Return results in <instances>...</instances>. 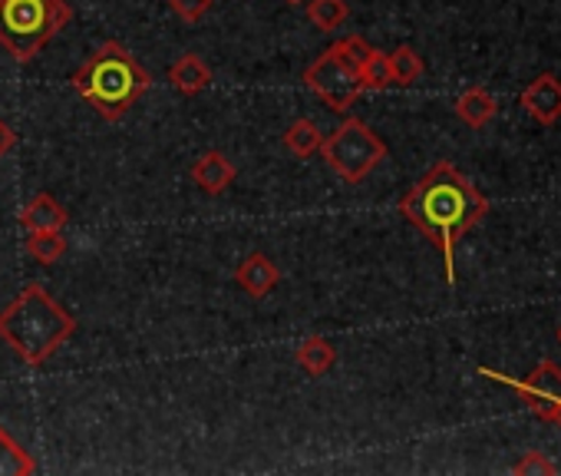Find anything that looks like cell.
<instances>
[{
    "label": "cell",
    "instance_id": "cell-7",
    "mask_svg": "<svg viewBox=\"0 0 561 476\" xmlns=\"http://www.w3.org/2000/svg\"><path fill=\"white\" fill-rule=\"evenodd\" d=\"M479 374L489 377V381H495V384H505L508 390L518 394V400H522L531 413H538L541 420H551V423H554V417H558V410H561V367H558L554 361L535 364V371H531L525 381L505 377V374H499V371H492V367H479Z\"/></svg>",
    "mask_w": 561,
    "mask_h": 476
},
{
    "label": "cell",
    "instance_id": "cell-21",
    "mask_svg": "<svg viewBox=\"0 0 561 476\" xmlns=\"http://www.w3.org/2000/svg\"><path fill=\"white\" fill-rule=\"evenodd\" d=\"M512 473H518V476H554L558 473V466L545 456V453H538V450H528L515 466H512Z\"/></svg>",
    "mask_w": 561,
    "mask_h": 476
},
{
    "label": "cell",
    "instance_id": "cell-9",
    "mask_svg": "<svg viewBox=\"0 0 561 476\" xmlns=\"http://www.w3.org/2000/svg\"><path fill=\"white\" fill-rule=\"evenodd\" d=\"M234 282H238V288H241L248 298L261 302L264 295H271V292L277 288L280 269H277L264 252H251V256L234 269Z\"/></svg>",
    "mask_w": 561,
    "mask_h": 476
},
{
    "label": "cell",
    "instance_id": "cell-5",
    "mask_svg": "<svg viewBox=\"0 0 561 476\" xmlns=\"http://www.w3.org/2000/svg\"><path fill=\"white\" fill-rule=\"evenodd\" d=\"M318 152L344 182H364L387 159V143L364 120L347 116L331 136H324Z\"/></svg>",
    "mask_w": 561,
    "mask_h": 476
},
{
    "label": "cell",
    "instance_id": "cell-16",
    "mask_svg": "<svg viewBox=\"0 0 561 476\" xmlns=\"http://www.w3.org/2000/svg\"><path fill=\"white\" fill-rule=\"evenodd\" d=\"M27 252L44 262V265H54L57 259L67 256V238L60 228H47V231H27Z\"/></svg>",
    "mask_w": 561,
    "mask_h": 476
},
{
    "label": "cell",
    "instance_id": "cell-17",
    "mask_svg": "<svg viewBox=\"0 0 561 476\" xmlns=\"http://www.w3.org/2000/svg\"><path fill=\"white\" fill-rule=\"evenodd\" d=\"M305 8H308V21L321 31H337L351 18L347 0H305Z\"/></svg>",
    "mask_w": 561,
    "mask_h": 476
},
{
    "label": "cell",
    "instance_id": "cell-4",
    "mask_svg": "<svg viewBox=\"0 0 561 476\" xmlns=\"http://www.w3.org/2000/svg\"><path fill=\"white\" fill-rule=\"evenodd\" d=\"M70 18L67 0H0V47L18 64H31Z\"/></svg>",
    "mask_w": 561,
    "mask_h": 476
},
{
    "label": "cell",
    "instance_id": "cell-3",
    "mask_svg": "<svg viewBox=\"0 0 561 476\" xmlns=\"http://www.w3.org/2000/svg\"><path fill=\"white\" fill-rule=\"evenodd\" d=\"M149 87L152 77L119 41H103L73 73L77 97L110 123H119Z\"/></svg>",
    "mask_w": 561,
    "mask_h": 476
},
{
    "label": "cell",
    "instance_id": "cell-20",
    "mask_svg": "<svg viewBox=\"0 0 561 476\" xmlns=\"http://www.w3.org/2000/svg\"><path fill=\"white\" fill-rule=\"evenodd\" d=\"M360 80H364V90H387L393 87V77H390V60L383 50H370V57L360 64Z\"/></svg>",
    "mask_w": 561,
    "mask_h": 476
},
{
    "label": "cell",
    "instance_id": "cell-6",
    "mask_svg": "<svg viewBox=\"0 0 561 476\" xmlns=\"http://www.w3.org/2000/svg\"><path fill=\"white\" fill-rule=\"evenodd\" d=\"M305 83L314 97H321L334 113H347L357 97L364 93V80H360V64L354 60V54L347 50L344 41L331 44L308 70H305Z\"/></svg>",
    "mask_w": 561,
    "mask_h": 476
},
{
    "label": "cell",
    "instance_id": "cell-12",
    "mask_svg": "<svg viewBox=\"0 0 561 476\" xmlns=\"http://www.w3.org/2000/svg\"><path fill=\"white\" fill-rule=\"evenodd\" d=\"M67 222H70L67 208H64L54 195H47V192L34 195L31 205H27L24 215H21V225H24L27 231H47V228H60V231H64Z\"/></svg>",
    "mask_w": 561,
    "mask_h": 476
},
{
    "label": "cell",
    "instance_id": "cell-10",
    "mask_svg": "<svg viewBox=\"0 0 561 476\" xmlns=\"http://www.w3.org/2000/svg\"><path fill=\"white\" fill-rule=\"evenodd\" d=\"M234 162L218 152V149H208L205 156H198V162L192 166V182L205 192V195H221L231 182H234Z\"/></svg>",
    "mask_w": 561,
    "mask_h": 476
},
{
    "label": "cell",
    "instance_id": "cell-2",
    "mask_svg": "<svg viewBox=\"0 0 561 476\" xmlns=\"http://www.w3.org/2000/svg\"><path fill=\"white\" fill-rule=\"evenodd\" d=\"M73 335L77 318L44 285H27L0 311V341L31 367L54 358Z\"/></svg>",
    "mask_w": 561,
    "mask_h": 476
},
{
    "label": "cell",
    "instance_id": "cell-13",
    "mask_svg": "<svg viewBox=\"0 0 561 476\" xmlns=\"http://www.w3.org/2000/svg\"><path fill=\"white\" fill-rule=\"evenodd\" d=\"M499 113V103L489 90L482 87H469L459 100H456V116L472 126V129H482L485 123H492V116Z\"/></svg>",
    "mask_w": 561,
    "mask_h": 476
},
{
    "label": "cell",
    "instance_id": "cell-11",
    "mask_svg": "<svg viewBox=\"0 0 561 476\" xmlns=\"http://www.w3.org/2000/svg\"><path fill=\"white\" fill-rule=\"evenodd\" d=\"M169 83L185 93V97H195L202 90H208L211 83V67L198 57V54H182L172 67H169Z\"/></svg>",
    "mask_w": 561,
    "mask_h": 476
},
{
    "label": "cell",
    "instance_id": "cell-15",
    "mask_svg": "<svg viewBox=\"0 0 561 476\" xmlns=\"http://www.w3.org/2000/svg\"><path fill=\"white\" fill-rule=\"evenodd\" d=\"M37 473V460L11 437L8 427H0V476H31Z\"/></svg>",
    "mask_w": 561,
    "mask_h": 476
},
{
    "label": "cell",
    "instance_id": "cell-1",
    "mask_svg": "<svg viewBox=\"0 0 561 476\" xmlns=\"http://www.w3.org/2000/svg\"><path fill=\"white\" fill-rule=\"evenodd\" d=\"M400 212L436 246V252L443 256L446 285L453 288L456 285V246L466 231H472L489 215V199L453 162H436L400 199Z\"/></svg>",
    "mask_w": 561,
    "mask_h": 476
},
{
    "label": "cell",
    "instance_id": "cell-8",
    "mask_svg": "<svg viewBox=\"0 0 561 476\" xmlns=\"http://www.w3.org/2000/svg\"><path fill=\"white\" fill-rule=\"evenodd\" d=\"M522 110L541 123V126H551L561 120V80L554 73H541L535 77L525 90H522Z\"/></svg>",
    "mask_w": 561,
    "mask_h": 476
},
{
    "label": "cell",
    "instance_id": "cell-24",
    "mask_svg": "<svg viewBox=\"0 0 561 476\" xmlns=\"http://www.w3.org/2000/svg\"><path fill=\"white\" fill-rule=\"evenodd\" d=\"M554 423H558V427H561V410H558V417H554Z\"/></svg>",
    "mask_w": 561,
    "mask_h": 476
},
{
    "label": "cell",
    "instance_id": "cell-23",
    "mask_svg": "<svg viewBox=\"0 0 561 476\" xmlns=\"http://www.w3.org/2000/svg\"><path fill=\"white\" fill-rule=\"evenodd\" d=\"M14 146H18V133L4 120H0V159H4Z\"/></svg>",
    "mask_w": 561,
    "mask_h": 476
},
{
    "label": "cell",
    "instance_id": "cell-26",
    "mask_svg": "<svg viewBox=\"0 0 561 476\" xmlns=\"http://www.w3.org/2000/svg\"><path fill=\"white\" fill-rule=\"evenodd\" d=\"M558 344H561V325H558Z\"/></svg>",
    "mask_w": 561,
    "mask_h": 476
},
{
    "label": "cell",
    "instance_id": "cell-25",
    "mask_svg": "<svg viewBox=\"0 0 561 476\" xmlns=\"http://www.w3.org/2000/svg\"><path fill=\"white\" fill-rule=\"evenodd\" d=\"M288 4H305V0H288Z\"/></svg>",
    "mask_w": 561,
    "mask_h": 476
},
{
    "label": "cell",
    "instance_id": "cell-19",
    "mask_svg": "<svg viewBox=\"0 0 561 476\" xmlns=\"http://www.w3.org/2000/svg\"><path fill=\"white\" fill-rule=\"evenodd\" d=\"M321 143H324V136H321V129L311 123V120H295L291 126H288V133H285V146H288V152H295V156H301V159H308V156H314L318 149H321Z\"/></svg>",
    "mask_w": 561,
    "mask_h": 476
},
{
    "label": "cell",
    "instance_id": "cell-14",
    "mask_svg": "<svg viewBox=\"0 0 561 476\" xmlns=\"http://www.w3.org/2000/svg\"><path fill=\"white\" fill-rule=\"evenodd\" d=\"M295 358H298V364H301L311 377H324V374L337 364V348H334L328 338L311 335V338L301 341V348H298Z\"/></svg>",
    "mask_w": 561,
    "mask_h": 476
},
{
    "label": "cell",
    "instance_id": "cell-22",
    "mask_svg": "<svg viewBox=\"0 0 561 476\" xmlns=\"http://www.w3.org/2000/svg\"><path fill=\"white\" fill-rule=\"evenodd\" d=\"M169 4L185 24H198L211 11V0H169Z\"/></svg>",
    "mask_w": 561,
    "mask_h": 476
},
{
    "label": "cell",
    "instance_id": "cell-18",
    "mask_svg": "<svg viewBox=\"0 0 561 476\" xmlns=\"http://www.w3.org/2000/svg\"><path fill=\"white\" fill-rule=\"evenodd\" d=\"M390 60V77H393V87H413L420 77H423V57L413 50V47H397L393 54H387Z\"/></svg>",
    "mask_w": 561,
    "mask_h": 476
}]
</instances>
